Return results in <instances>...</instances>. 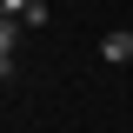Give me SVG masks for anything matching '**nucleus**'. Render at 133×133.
I'll use <instances>...</instances> for the list:
<instances>
[{
  "instance_id": "obj_3",
  "label": "nucleus",
  "mask_w": 133,
  "mask_h": 133,
  "mask_svg": "<svg viewBox=\"0 0 133 133\" xmlns=\"http://www.w3.org/2000/svg\"><path fill=\"white\" fill-rule=\"evenodd\" d=\"M0 7H7V14H14V20H20V14H27V7H33V0H0Z\"/></svg>"
},
{
  "instance_id": "obj_1",
  "label": "nucleus",
  "mask_w": 133,
  "mask_h": 133,
  "mask_svg": "<svg viewBox=\"0 0 133 133\" xmlns=\"http://www.w3.org/2000/svg\"><path fill=\"white\" fill-rule=\"evenodd\" d=\"M100 53H107L113 66H127V60H133V33H120V27H113L107 40H100Z\"/></svg>"
},
{
  "instance_id": "obj_2",
  "label": "nucleus",
  "mask_w": 133,
  "mask_h": 133,
  "mask_svg": "<svg viewBox=\"0 0 133 133\" xmlns=\"http://www.w3.org/2000/svg\"><path fill=\"white\" fill-rule=\"evenodd\" d=\"M14 40H20V27H14V14L0 20V66H7V80H14Z\"/></svg>"
}]
</instances>
